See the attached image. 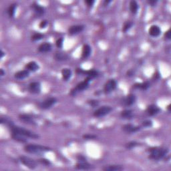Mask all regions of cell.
Wrapping results in <instances>:
<instances>
[{"mask_svg": "<svg viewBox=\"0 0 171 171\" xmlns=\"http://www.w3.org/2000/svg\"><path fill=\"white\" fill-rule=\"evenodd\" d=\"M11 134H16L23 136L26 137V138H38L39 136L36 134L32 132L27 130L19 126H10Z\"/></svg>", "mask_w": 171, "mask_h": 171, "instance_id": "cell-1", "label": "cell"}, {"mask_svg": "<svg viewBox=\"0 0 171 171\" xmlns=\"http://www.w3.org/2000/svg\"><path fill=\"white\" fill-rule=\"evenodd\" d=\"M150 154H149V158L155 160H159L162 159L168 152V150L164 148H152L150 150Z\"/></svg>", "mask_w": 171, "mask_h": 171, "instance_id": "cell-2", "label": "cell"}, {"mask_svg": "<svg viewBox=\"0 0 171 171\" xmlns=\"http://www.w3.org/2000/svg\"><path fill=\"white\" fill-rule=\"evenodd\" d=\"M25 152L34 154H41L50 150L48 147L38 144H29L24 147Z\"/></svg>", "mask_w": 171, "mask_h": 171, "instance_id": "cell-3", "label": "cell"}, {"mask_svg": "<svg viewBox=\"0 0 171 171\" xmlns=\"http://www.w3.org/2000/svg\"><path fill=\"white\" fill-rule=\"evenodd\" d=\"M76 168L78 170H89L92 168V166L86 160L84 157L80 156L78 157V162L76 165Z\"/></svg>", "mask_w": 171, "mask_h": 171, "instance_id": "cell-4", "label": "cell"}, {"mask_svg": "<svg viewBox=\"0 0 171 171\" xmlns=\"http://www.w3.org/2000/svg\"><path fill=\"white\" fill-rule=\"evenodd\" d=\"M19 160L23 164H24L25 166L30 169H34L37 166V162L29 157L21 156L19 157Z\"/></svg>", "mask_w": 171, "mask_h": 171, "instance_id": "cell-5", "label": "cell"}, {"mask_svg": "<svg viewBox=\"0 0 171 171\" xmlns=\"http://www.w3.org/2000/svg\"><path fill=\"white\" fill-rule=\"evenodd\" d=\"M112 108L108 106H104L99 108L96 110L94 112V116L100 118L108 114L112 111Z\"/></svg>", "mask_w": 171, "mask_h": 171, "instance_id": "cell-6", "label": "cell"}, {"mask_svg": "<svg viewBox=\"0 0 171 171\" xmlns=\"http://www.w3.org/2000/svg\"><path fill=\"white\" fill-rule=\"evenodd\" d=\"M90 81H91V80L89 79V78H86L84 81L78 84L77 86L74 88V90L72 91V95H75L77 92H81V91H83L84 90L87 89L88 88V86H89Z\"/></svg>", "mask_w": 171, "mask_h": 171, "instance_id": "cell-7", "label": "cell"}, {"mask_svg": "<svg viewBox=\"0 0 171 171\" xmlns=\"http://www.w3.org/2000/svg\"><path fill=\"white\" fill-rule=\"evenodd\" d=\"M56 102L57 100L55 98H47L44 101L41 102L40 104V107L42 109H49L52 107Z\"/></svg>", "mask_w": 171, "mask_h": 171, "instance_id": "cell-8", "label": "cell"}, {"mask_svg": "<svg viewBox=\"0 0 171 171\" xmlns=\"http://www.w3.org/2000/svg\"><path fill=\"white\" fill-rule=\"evenodd\" d=\"M116 86L117 83L114 80H109L104 85V92L105 94H110L116 89Z\"/></svg>", "mask_w": 171, "mask_h": 171, "instance_id": "cell-9", "label": "cell"}, {"mask_svg": "<svg viewBox=\"0 0 171 171\" xmlns=\"http://www.w3.org/2000/svg\"><path fill=\"white\" fill-rule=\"evenodd\" d=\"M29 91L32 94H38L41 91V85L38 82H33L29 84Z\"/></svg>", "mask_w": 171, "mask_h": 171, "instance_id": "cell-10", "label": "cell"}, {"mask_svg": "<svg viewBox=\"0 0 171 171\" xmlns=\"http://www.w3.org/2000/svg\"><path fill=\"white\" fill-rule=\"evenodd\" d=\"M84 26L82 25H72L68 29V33L70 35H76L80 32H82L84 30Z\"/></svg>", "mask_w": 171, "mask_h": 171, "instance_id": "cell-11", "label": "cell"}, {"mask_svg": "<svg viewBox=\"0 0 171 171\" xmlns=\"http://www.w3.org/2000/svg\"><path fill=\"white\" fill-rule=\"evenodd\" d=\"M31 8L33 9V11H34L35 15L38 17H41L42 15L44 14L45 9L41 5L36 4V3H33V5H31Z\"/></svg>", "mask_w": 171, "mask_h": 171, "instance_id": "cell-12", "label": "cell"}, {"mask_svg": "<svg viewBox=\"0 0 171 171\" xmlns=\"http://www.w3.org/2000/svg\"><path fill=\"white\" fill-rule=\"evenodd\" d=\"M122 130L126 133H134L140 130V127L136 126L132 124H126L122 126Z\"/></svg>", "mask_w": 171, "mask_h": 171, "instance_id": "cell-13", "label": "cell"}, {"mask_svg": "<svg viewBox=\"0 0 171 171\" xmlns=\"http://www.w3.org/2000/svg\"><path fill=\"white\" fill-rule=\"evenodd\" d=\"M19 119L23 122L28 124H31V125H36V122L34 121V120L32 117H31L30 116L27 115V114H21L19 115Z\"/></svg>", "mask_w": 171, "mask_h": 171, "instance_id": "cell-14", "label": "cell"}, {"mask_svg": "<svg viewBox=\"0 0 171 171\" xmlns=\"http://www.w3.org/2000/svg\"><path fill=\"white\" fill-rule=\"evenodd\" d=\"M160 32L161 29L158 25H153L149 29V34L152 37H154V38L158 37L160 34Z\"/></svg>", "mask_w": 171, "mask_h": 171, "instance_id": "cell-15", "label": "cell"}, {"mask_svg": "<svg viewBox=\"0 0 171 171\" xmlns=\"http://www.w3.org/2000/svg\"><path fill=\"white\" fill-rule=\"evenodd\" d=\"M135 101H136L135 96L132 94H130L124 98V99L123 103L126 106H130L132 105L135 102Z\"/></svg>", "mask_w": 171, "mask_h": 171, "instance_id": "cell-16", "label": "cell"}, {"mask_svg": "<svg viewBox=\"0 0 171 171\" xmlns=\"http://www.w3.org/2000/svg\"><path fill=\"white\" fill-rule=\"evenodd\" d=\"M160 111V108L154 104L148 106L146 109V112L149 116H154Z\"/></svg>", "mask_w": 171, "mask_h": 171, "instance_id": "cell-17", "label": "cell"}, {"mask_svg": "<svg viewBox=\"0 0 171 171\" xmlns=\"http://www.w3.org/2000/svg\"><path fill=\"white\" fill-rule=\"evenodd\" d=\"M29 75V72L28 70H21V71H19L15 74V78L18 80H23L28 77Z\"/></svg>", "mask_w": 171, "mask_h": 171, "instance_id": "cell-18", "label": "cell"}, {"mask_svg": "<svg viewBox=\"0 0 171 171\" xmlns=\"http://www.w3.org/2000/svg\"><path fill=\"white\" fill-rule=\"evenodd\" d=\"M52 50V45L50 43L48 42H44L40 45L38 48V50L40 52H48Z\"/></svg>", "mask_w": 171, "mask_h": 171, "instance_id": "cell-19", "label": "cell"}, {"mask_svg": "<svg viewBox=\"0 0 171 171\" xmlns=\"http://www.w3.org/2000/svg\"><path fill=\"white\" fill-rule=\"evenodd\" d=\"M123 167L120 165H108L105 166L102 168V170L104 171H120L123 170Z\"/></svg>", "mask_w": 171, "mask_h": 171, "instance_id": "cell-20", "label": "cell"}, {"mask_svg": "<svg viewBox=\"0 0 171 171\" xmlns=\"http://www.w3.org/2000/svg\"><path fill=\"white\" fill-rule=\"evenodd\" d=\"M25 68L28 71L36 72L39 69V66L36 62H30L25 65Z\"/></svg>", "mask_w": 171, "mask_h": 171, "instance_id": "cell-21", "label": "cell"}, {"mask_svg": "<svg viewBox=\"0 0 171 171\" xmlns=\"http://www.w3.org/2000/svg\"><path fill=\"white\" fill-rule=\"evenodd\" d=\"M92 52V49L89 45L86 44L83 46L82 49V58H87L90 56Z\"/></svg>", "mask_w": 171, "mask_h": 171, "instance_id": "cell-22", "label": "cell"}, {"mask_svg": "<svg viewBox=\"0 0 171 171\" xmlns=\"http://www.w3.org/2000/svg\"><path fill=\"white\" fill-rule=\"evenodd\" d=\"M72 71L70 69H68V68H64L62 70V78L65 81H68V80L70 79L72 76Z\"/></svg>", "mask_w": 171, "mask_h": 171, "instance_id": "cell-23", "label": "cell"}, {"mask_svg": "<svg viewBox=\"0 0 171 171\" xmlns=\"http://www.w3.org/2000/svg\"><path fill=\"white\" fill-rule=\"evenodd\" d=\"M54 58L55 60L58 61H65L68 60L69 57H68V56L66 54H65V53L56 52V54H55Z\"/></svg>", "mask_w": 171, "mask_h": 171, "instance_id": "cell-24", "label": "cell"}, {"mask_svg": "<svg viewBox=\"0 0 171 171\" xmlns=\"http://www.w3.org/2000/svg\"><path fill=\"white\" fill-rule=\"evenodd\" d=\"M150 86V84L148 82H143V83H137L135 84L134 87L135 88H137V89H141L143 90H146L147 89H148V88Z\"/></svg>", "mask_w": 171, "mask_h": 171, "instance_id": "cell-25", "label": "cell"}, {"mask_svg": "<svg viewBox=\"0 0 171 171\" xmlns=\"http://www.w3.org/2000/svg\"><path fill=\"white\" fill-rule=\"evenodd\" d=\"M121 117L124 119H132L133 118V113L131 110H125L121 112Z\"/></svg>", "mask_w": 171, "mask_h": 171, "instance_id": "cell-26", "label": "cell"}, {"mask_svg": "<svg viewBox=\"0 0 171 171\" xmlns=\"http://www.w3.org/2000/svg\"><path fill=\"white\" fill-rule=\"evenodd\" d=\"M130 9L132 13L136 14L138 9V4L136 1H131L130 3Z\"/></svg>", "mask_w": 171, "mask_h": 171, "instance_id": "cell-27", "label": "cell"}, {"mask_svg": "<svg viewBox=\"0 0 171 171\" xmlns=\"http://www.w3.org/2000/svg\"><path fill=\"white\" fill-rule=\"evenodd\" d=\"M16 7H17L16 3H13V4L10 5V6L9 7L8 9H7V13H8V15L9 17H13L14 16Z\"/></svg>", "mask_w": 171, "mask_h": 171, "instance_id": "cell-28", "label": "cell"}, {"mask_svg": "<svg viewBox=\"0 0 171 171\" xmlns=\"http://www.w3.org/2000/svg\"><path fill=\"white\" fill-rule=\"evenodd\" d=\"M11 136H12V138L14 139V140L18 141V142H27L26 137L23 136L16 134H11Z\"/></svg>", "mask_w": 171, "mask_h": 171, "instance_id": "cell-29", "label": "cell"}, {"mask_svg": "<svg viewBox=\"0 0 171 171\" xmlns=\"http://www.w3.org/2000/svg\"><path fill=\"white\" fill-rule=\"evenodd\" d=\"M132 25H133V23L132 22V21H126V22H125L124 24L123 25V28H122L123 32L126 33L127 31H128L129 29L131 28Z\"/></svg>", "mask_w": 171, "mask_h": 171, "instance_id": "cell-30", "label": "cell"}, {"mask_svg": "<svg viewBox=\"0 0 171 171\" xmlns=\"http://www.w3.org/2000/svg\"><path fill=\"white\" fill-rule=\"evenodd\" d=\"M44 36L42 34V33H36L31 36V40L32 41H38L42 40V39L44 38Z\"/></svg>", "mask_w": 171, "mask_h": 171, "instance_id": "cell-31", "label": "cell"}, {"mask_svg": "<svg viewBox=\"0 0 171 171\" xmlns=\"http://www.w3.org/2000/svg\"><path fill=\"white\" fill-rule=\"evenodd\" d=\"M138 143H137L136 142H134V141H132V142H130L128 143V144H126V148H128V149H132L133 148H134L135 146H138Z\"/></svg>", "mask_w": 171, "mask_h": 171, "instance_id": "cell-32", "label": "cell"}, {"mask_svg": "<svg viewBox=\"0 0 171 171\" xmlns=\"http://www.w3.org/2000/svg\"><path fill=\"white\" fill-rule=\"evenodd\" d=\"M88 104H89V105L91 106L92 108H95L96 106H98V104H99V102H98V100H92L88 102Z\"/></svg>", "mask_w": 171, "mask_h": 171, "instance_id": "cell-33", "label": "cell"}, {"mask_svg": "<svg viewBox=\"0 0 171 171\" xmlns=\"http://www.w3.org/2000/svg\"><path fill=\"white\" fill-rule=\"evenodd\" d=\"M63 42H64L63 38H59L58 40L56 41V46L58 47V48H62L63 46Z\"/></svg>", "mask_w": 171, "mask_h": 171, "instance_id": "cell-34", "label": "cell"}, {"mask_svg": "<svg viewBox=\"0 0 171 171\" xmlns=\"http://www.w3.org/2000/svg\"><path fill=\"white\" fill-rule=\"evenodd\" d=\"M152 125V121L150 120H145L142 122V126L144 127H150Z\"/></svg>", "mask_w": 171, "mask_h": 171, "instance_id": "cell-35", "label": "cell"}, {"mask_svg": "<svg viewBox=\"0 0 171 171\" xmlns=\"http://www.w3.org/2000/svg\"><path fill=\"white\" fill-rule=\"evenodd\" d=\"M83 138L84 139H87V140L88 139H94L96 138V136L93 134H85L83 136Z\"/></svg>", "mask_w": 171, "mask_h": 171, "instance_id": "cell-36", "label": "cell"}, {"mask_svg": "<svg viewBox=\"0 0 171 171\" xmlns=\"http://www.w3.org/2000/svg\"><path fill=\"white\" fill-rule=\"evenodd\" d=\"M47 25H48V21L46 20H43L40 22V27L41 29L45 28L47 26Z\"/></svg>", "mask_w": 171, "mask_h": 171, "instance_id": "cell-37", "label": "cell"}, {"mask_svg": "<svg viewBox=\"0 0 171 171\" xmlns=\"http://www.w3.org/2000/svg\"><path fill=\"white\" fill-rule=\"evenodd\" d=\"M164 38L166 39H167V40H170L171 33H170V29H169L167 31H166V33H164Z\"/></svg>", "mask_w": 171, "mask_h": 171, "instance_id": "cell-38", "label": "cell"}, {"mask_svg": "<svg viewBox=\"0 0 171 171\" xmlns=\"http://www.w3.org/2000/svg\"><path fill=\"white\" fill-rule=\"evenodd\" d=\"M85 3L88 7H92L94 3V1L93 0H87V1H85Z\"/></svg>", "mask_w": 171, "mask_h": 171, "instance_id": "cell-39", "label": "cell"}, {"mask_svg": "<svg viewBox=\"0 0 171 171\" xmlns=\"http://www.w3.org/2000/svg\"><path fill=\"white\" fill-rule=\"evenodd\" d=\"M40 162L42 164H46V165H49L50 164V162H49L48 160H46V159H42V160H40Z\"/></svg>", "mask_w": 171, "mask_h": 171, "instance_id": "cell-40", "label": "cell"}, {"mask_svg": "<svg viewBox=\"0 0 171 171\" xmlns=\"http://www.w3.org/2000/svg\"><path fill=\"white\" fill-rule=\"evenodd\" d=\"M127 75L128 76H133V75H134V72H133L132 70H129V71L127 72Z\"/></svg>", "mask_w": 171, "mask_h": 171, "instance_id": "cell-41", "label": "cell"}, {"mask_svg": "<svg viewBox=\"0 0 171 171\" xmlns=\"http://www.w3.org/2000/svg\"><path fill=\"white\" fill-rule=\"evenodd\" d=\"M157 3V1H148V3L149 4H150L152 6H153V5H154L156 3Z\"/></svg>", "mask_w": 171, "mask_h": 171, "instance_id": "cell-42", "label": "cell"}, {"mask_svg": "<svg viewBox=\"0 0 171 171\" xmlns=\"http://www.w3.org/2000/svg\"><path fill=\"white\" fill-rule=\"evenodd\" d=\"M0 72H1V74H0V75H1V76H3L5 75V73L4 72V71H3V69L0 70Z\"/></svg>", "mask_w": 171, "mask_h": 171, "instance_id": "cell-43", "label": "cell"}, {"mask_svg": "<svg viewBox=\"0 0 171 171\" xmlns=\"http://www.w3.org/2000/svg\"><path fill=\"white\" fill-rule=\"evenodd\" d=\"M3 56H4V52H3L2 50H1V56H0V58H2Z\"/></svg>", "mask_w": 171, "mask_h": 171, "instance_id": "cell-44", "label": "cell"}, {"mask_svg": "<svg viewBox=\"0 0 171 171\" xmlns=\"http://www.w3.org/2000/svg\"><path fill=\"white\" fill-rule=\"evenodd\" d=\"M167 108H168V111H169V112H170V104H169V105L168 106V107H167Z\"/></svg>", "mask_w": 171, "mask_h": 171, "instance_id": "cell-45", "label": "cell"}, {"mask_svg": "<svg viewBox=\"0 0 171 171\" xmlns=\"http://www.w3.org/2000/svg\"><path fill=\"white\" fill-rule=\"evenodd\" d=\"M111 1H104V3H106V4H108V3H110Z\"/></svg>", "mask_w": 171, "mask_h": 171, "instance_id": "cell-46", "label": "cell"}]
</instances>
